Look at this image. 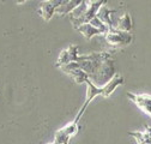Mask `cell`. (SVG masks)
Wrapping results in <instances>:
<instances>
[{
	"instance_id": "cell-1",
	"label": "cell",
	"mask_w": 151,
	"mask_h": 144,
	"mask_svg": "<svg viewBox=\"0 0 151 144\" xmlns=\"http://www.w3.org/2000/svg\"><path fill=\"white\" fill-rule=\"evenodd\" d=\"M85 83H86V86H88V90H86V99H85V102H84L83 107L81 108L79 113L77 114V117H76V119H74L76 121H79V119L82 118V115H83V113L85 112V109H86V107L89 106V103H90L93 99H95L96 96L101 95V96H103V97H109L113 93H114V90H115L118 86L122 85V84H124V77L120 76V75H115L106 85H103V86H101V88L96 86L95 84L92 83V81H91L90 78L86 79Z\"/></svg>"
},
{
	"instance_id": "cell-2",
	"label": "cell",
	"mask_w": 151,
	"mask_h": 144,
	"mask_svg": "<svg viewBox=\"0 0 151 144\" xmlns=\"http://www.w3.org/2000/svg\"><path fill=\"white\" fill-rule=\"evenodd\" d=\"M86 11L85 13L79 18H70L74 29H77L79 25L89 23L93 17H96L100 9L106 5L107 0H86Z\"/></svg>"
},
{
	"instance_id": "cell-3",
	"label": "cell",
	"mask_w": 151,
	"mask_h": 144,
	"mask_svg": "<svg viewBox=\"0 0 151 144\" xmlns=\"http://www.w3.org/2000/svg\"><path fill=\"white\" fill-rule=\"evenodd\" d=\"M104 37L110 46L124 47V46H128L132 42L133 36H132L129 31H122V30H118L115 28H113L104 34Z\"/></svg>"
},
{
	"instance_id": "cell-4",
	"label": "cell",
	"mask_w": 151,
	"mask_h": 144,
	"mask_svg": "<svg viewBox=\"0 0 151 144\" xmlns=\"http://www.w3.org/2000/svg\"><path fill=\"white\" fill-rule=\"evenodd\" d=\"M79 131V126H78V121H73L68 125H66L65 127L60 129L55 132L54 136V143L55 144H63V143H67L70 140V138L74 135H77V132Z\"/></svg>"
},
{
	"instance_id": "cell-5",
	"label": "cell",
	"mask_w": 151,
	"mask_h": 144,
	"mask_svg": "<svg viewBox=\"0 0 151 144\" xmlns=\"http://www.w3.org/2000/svg\"><path fill=\"white\" fill-rule=\"evenodd\" d=\"M127 97L133 103H136L144 113L151 117V95L127 93Z\"/></svg>"
},
{
	"instance_id": "cell-6",
	"label": "cell",
	"mask_w": 151,
	"mask_h": 144,
	"mask_svg": "<svg viewBox=\"0 0 151 144\" xmlns=\"http://www.w3.org/2000/svg\"><path fill=\"white\" fill-rule=\"evenodd\" d=\"M77 58H78V46L76 45H71L67 49H64L60 55H59V59L56 61V67H63L70 63H73V61H77Z\"/></svg>"
},
{
	"instance_id": "cell-7",
	"label": "cell",
	"mask_w": 151,
	"mask_h": 144,
	"mask_svg": "<svg viewBox=\"0 0 151 144\" xmlns=\"http://www.w3.org/2000/svg\"><path fill=\"white\" fill-rule=\"evenodd\" d=\"M128 136L133 137L138 144H151V126H147L143 132H128Z\"/></svg>"
},
{
	"instance_id": "cell-8",
	"label": "cell",
	"mask_w": 151,
	"mask_h": 144,
	"mask_svg": "<svg viewBox=\"0 0 151 144\" xmlns=\"http://www.w3.org/2000/svg\"><path fill=\"white\" fill-rule=\"evenodd\" d=\"M66 75H68L76 83H85L86 79H89V76L85 71L82 68H68L64 71Z\"/></svg>"
},
{
	"instance_id": "cell-9",
	"label": "cell",
	"mask_w": 151,
	"mask_h": 144,
	"mask_svg": "<svg viewBox=\"0 0 151 144\" xmlns=\"http://www.w3.org/2000/svg\"><path fill=\"white\" fill-rule=\"evenodd\" d=\"M55 11H56V7L49 1V0H46V1H42L40 4V13H41V17L46 22L50 21V18L55 13Z\"/></svg>"
},
{
	"instance_id": "cell-10",
	"label": "cell",
	"mask_w": 151,
	"mask_h": 144,
	"mask_svg": "<svg viewBox=\"0 0 151 144\" xmlns=\"http://www.w3.org/2000/svg\"><path fill=\"white\" fill-rule=\"evenodd\" d=\"M111 13H115V11H113V10H109L106 5L102 6L97 13V17L100 18V19L108 25L109 29H113V28H115L114 24H113V21H111Z\"/></svg>"
},
{
	"instance_id": "cell-11",
	"label": "cell",
	"mask_w": 151,
	"mask_h": 144,
	"mask_svg": "<svg viewBox=\"0 0 151 144\" xmlns=\"http://www.w3.org/2000/svg\"><path fill=\"white\" fill-rule=\"evenodd\" d=\"M77 30L84 36L85 39H88V40H90L92 36H95V35L102 34L97 28H95V27H93L92 24H90V23H85V24L79 25V27L77 28Z\"/></svg>"
},
{
	"instance_id": "cell-12",
	"label": "cell",
	"mask_w": 151,
	"mask_h": 144,
	"mask_svg": "<svg viewBox=\"0 0 151 144\" xmlns=\"http://www.w3.org/2000/svg\"><path fill=\"white\" fill-rule=\"evenodd\" d=\"M84 1V0H70V1L65 5H61L59 6L58 9H56V13H59L61 16H65L67 13H71L73 10H76L79 5H82V3Z\"/></svg>"
},
{
	"instance_id": "cell-13",
	"label": "cell",
	"mask_w": 151,
	"mask_h": 144,
	"mask_svg": "<svg viewBox=\"0 0 151 144\" xmlns=\"http://www.w3.org/2000/svg\"><path fill=\"white\" fill-rule=\"evenodd\" d=\"M132 28H133V25H132V19L128 13H125L121 18H119L118 24L115 25V29L122 30V31H129Z\"/></svg>"
},
{
	"instance_id": "cell-14",
	"label": "cell",
	"mask_w": 151,
	"mask_h": 144,
	"mask_svg": "<svg viewBox=\"0 0 151 144\" xmlns=\"http://www.w3.org/2000/svg\"><path fill=\"white\" fill-rule=\"evenodd\" d=\"M90 24H92L93 27H95V28H97L102 34H106V32H108V30H109V28H108V25L107 24H104L101 19H100V18L96 16V17H93L92 18V19L89 22Z\"/></svg>"
},
{
	"instance_id": "cell-15",
	"label": "cell",
	"mask_w": 151,
	"mask_h": 144,
	"mask_svg": "<svg viewBox=\"0 0 151 144\" xmlns=\"http://www.w3.org/2000/svg\"><path fill=\"white\" fill-rule=\"evenodd\" d=\"M49 1H50L56 9H58L59 6H61V5L64 4V0H49Z\"/></svg>"
},
{
	"instance_id": "cell-16",
	"label": "cell",
	"mask_w": 151,
	"mask_h": 144,
	"mask_svg": "<svg viewBox=\"0 0 151 144\" xmlns=\"http://www.w3.org/2000/svg\"><path fill=\"white\" fill-rule=\"evenodd\" d=\"M14 1H16L17 4H23V3L25 1V0H14Z\"/></svg>"
},
{
	"instance_id": "cell-17",
	"label": "cell",
	"mask_w": 151,
	"mask_h": 144,
	"mask_svg": "<svg viewBox=\"0 0 151 144\" xmlns=\"http://www.w3.org/2000/svg\"><path fill=\"white\" fill-rule=\"evenodd\" d=\"M47 144H55V143H54V142H53V143H47Z\"/></svg>"
},
{
	"instance_id": "cell-18",
	"label": "cell",
	"mask_w": 151,
	"mask_h": 144,
	"mask_svg": "<svg viewBox=\"0 0 151 144\" xmlns=\"http://www.w3.org/2000/svg\"><path fill=\"white\" fill-rule=\"evenodd\" d=\"M63 144H68V142H67V143H63Z\"/></svg>"
}]
</instances>
